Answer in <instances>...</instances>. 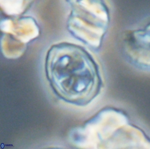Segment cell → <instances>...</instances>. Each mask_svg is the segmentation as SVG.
Masks as SVG:
<instances>
[{"instance_id": "cell-2", "label": "cell", "mask_w": 150, "mask_h": 149, "mask_svg": "<svg viewBox=\"0 0 150 149\" xmlns=\"http://www.w3.org/2000/svg\"><path fill=\"white\" fill-rule=\"evenodd\" d=\"M123 39L125 48L127 49L129 54L133 53V56L136 54L135 57L139 58V63L141 57L143 64L146 65L150 44L149 25L144 29L129 31L125 34Z\"/></svg>"}, {"instance_id": "cell-1", "label": "cell", "mask_w": 150, "mask_h": 149, "mask_svg": "<svg viewBox=\"0 0 150 149\" xmlns=\"http://www.w3.org/2000/svg\"><path fill=\"white\" fill-rule=\"evenodd\" d=\"M59 57L52 64L54 82L71 97H83L98 86V77L91 59L81 49L69 45L59 46Z\"/></svg>"}]
</instances>
